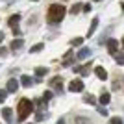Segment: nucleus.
<instances>
[{
    "mask_svg": "<svg viewBox=\"0 0 124 124\" xmlns=\"http://www.w3.org/2000/svg\"><path fill=\"white\" fill-rule=\"evenodd\" d=\"M65 8H63L61 4H52L50 8H48V13H46V19L48 22H52V24H57V22L63 21V17H65Z\"/></svg>",
    "mask_w": 124,
    "mask_h": 124,
    "instance_id": "1",
    "label": "nucleus"
},
{
    "mask_svg": "<svg viewBox=\"0 0 124 124\" xmlns=\"http://www.w3.org/2000/svg\"><path fill=\"white\" fill-rule=\"evenodd\" d=\"M31 109H33L31 102H30L28 98H22L21 102H19V106H17V111H19V120H26V117L31 113Z\"/></svg>",
    "mask_w": 124,
    "mask_h": 124,
    "instance_id": "2",
    "label": "nucleus"
},
{
    "mask_svg": "<svg viewBox=\"0 0 124 124\" xmlns=\"http://www.w3.org/2000/svg\"><path fill=\"white\" fill-rule=\"evenodd\" d=\"M50 87L54 91H63V78L61 76H54L50 80Z\"/></svg>",
    "mask_w": 124,
    "mask_h": 124,
    "instance_id": "3",
    "label": "nucleus"
},
{
    "mask_svg": "<svg viewBox=\"0 0 124 124\" xmlns=\"http://www.w3.org/2000/svg\"><path fill=\"white\" fill-rule=\"evenodd\" d=\"M69 91H72V93H80V91H83V82H82V80H72V82L69 83Z\"/></svg>",
    "mask_w": 124,
    "mask_h": 124,
    "instance_id": "4",
    "label": "nucleus"
},
{
    "mask_svg": "<svg viewBox=\"0 0 124 124\" xmlns=\"http://www.w3.org/2000/svg\"><path fill=\"white\" fill-rule=\"evenodd\" d=\"M17 89H19V82H17L15 78H11L9 82H8V85H6V91L8 93H17Z\"/></svg>",
    "mask_w": 124,
    "mask_h": 124,
    "instance_id": "5",
    "label": "nucleus"
},
{
    "mask_svg": "<svg viewBox=\"0 0 124 124\" xmlns=\"http://www.w3.org/2000/svg\"><path fill=\"white\" fill-rule=\"evenodd\" d=\"M78 74H82V76H87L89 72H91V63H87V65H83V67H76L74 69Z\"/></svg>",
    "mask_w": 124,
    "mask_h": 124,
    "instance_id": "6",
    "label": "nucleus"
},
{
    "mask_svg": "<svg viewBox=\"0 0 124 124\" xmlns=\"http://www.w3.org/2000/svg\"><path fill=\"white\" fill-rule=\"evenodd\" d=\"M94 74H96V76L100 78V80H106V78H108V70H106V69L104 67H94Z\"/></svg>",
    "mask_w": 124,
    "mask_h": 124,
    "instance_id": "7",
    "label": "nucleus"
},
{
    "mask_svg": "<svg viewBox=\"0 0 124 124\" xmlns=\"http://www.w3.org/2000/svg\"><path fill=\"white\" fill-rule=\"evenodd\" d=\"M117 48H119V43L115 41V39H109V41H108V50L115 56V54H117Z\"/></svg>",
    "mask_w": 124,
    "mask_h": 124,
    "instance_id": "8",
    "label": "nucleus"
},
{
    "mask_svg": "<svg viewBox=\"0 0 124 124\" xmlns=\"http://www.w3.org/2000/svg\"><path fill=\"white\" fill-rule=\"evenodd\" d=\"M19 21H21V15H11L8 24H9L11 28H19Z\"/></svg>",
    "mask_w": 124,
    "mask_h": 124,
    "instance_id": "9",
    "label": "nucleus"
},
{
    "mask_svg": "<svg viewBox=\"0 0 124 124\" xmlns=\"http://www.w3.org/2000/svg\"><path fill=\"white\" fill-rule=\"evenodd\" d=\"M96 28H98V19H96V17H94V19H93V22H91V26H89L87 37H91V35H93L94 31H96Z\"/></svg>",
    "mask_w": 124,
    "mask_h": 124,
    "instance_id": "10",
    "label": "nucleus"
},
{
    "mask_svg": "<svg viewBox=\"0 0 124 124\" xmlns=\"http://www.w3.org/2000/svg\"><path fill=\"white\" fill-rule=\"evenodd\" d=\"M22 45H24V41H22V39H15V41H11V45H9V46H11V50H21V48H22Z\"/></svg>",
    "mask_w": 124,
    "mask_h": 124,
    "instance_id": "11",
    "label": "nucleus"
},
{
    "mask_svg": "<svg viewBox=\"0 0 124 124\" xmlns=\"http://www.w3.org/2000/svg\"><path fill=\"white\" fill-rule=\"evenodd\" d=\"M2 117H4L8 122H11V117H13V111H11V108H4V109H2Z\"/></svg>",
    "mask_w": 124,
    "mask_h": 124,
    "instance_id": "12",
    "label": "nucleus"
},
{
    "mask_svg": "<svg viewBox=\"0 0 124 124\" xmlns=\"http://www.w3.org/2000/svg\"><path fill=\"white\" fill-rule=\"evenodd\" d=\"M91 56V50L89 48H82V50L78 52V59H85V57Z\"/></svg>",
    "mask_w": 124,
    "mask_h": 124,
    "instance_id": "13",
    "label": "nucleus"
},
{
    "mask_svg": "<svg viewBox=\"0 0 124 124\" xmlns=\"http://www.w3.org/2000/svg\"><path fill=\"white\" fill-rule=\"evenodd\" d=\"M70 61H72V50H69L67 54H65V57H63V65H65V67H69V65H70Z\"/></svg>",
    "mask_w": 124,
    "mask_h": 124,
    "instance_id": "14",
    "label": "nucleus"
},
{
    "mask_svg": "<svg viewBox=\"0 0 124 124\" xmlns=\"http://www.w3.org/2000/svg\"><path fill=\"white\" fill-rule=\"evenodd\" d=\"M109 100H111V94H109V93H104L102 96H100V104H102V106L109 104Z\"/></svg>",
    "mask_w": 124,
    "mask_h": 124,
    "instance_id": "15",
    "label": "nucleus"
},
{
    "mask_svg": "<svg viewBox=\"0 0 124 124\" xmlns=\"http://www.w3.org/2000/svg\"><path fill=\"white\" fill-rule=\"evenodd\" d=\"M21 83L24 85V87H31V78L30 76H22L21 78Z\"/></svg>",
    "mask_w": 124,
    "mask_h": 124,
    "instance_id": "16",
    "label": "nucleus"
},
{
    "mask_svg": "<svg viewBox=\"0 0 124 124\" xmlns=\"http://www.w3.org/2000/svg\"><path fill=\"white\" fill-rule=\"evenodd\" d=\"M46 72H48L46 67H37V69H35V76H45Z\"/></svg>",
    "mask_w": 124,
    "mask_h": 124,
    "instance_id": "17",
    "label": "nucleus"
},
{
    "mask_svg": "<svg viewBox=\"0 0 124 124\" xmlns=\"http://www.w3.org/2000/svg\"><path fill=\"white\" fill-rule=\"evenodd\" d=\"M43 46H45L43 43H37L35 46H31V48H30V54H35V52H41V50H43Z\"/></svg>",
    "mask_w": 124,
    "mask_h": 124,
    "instance_id": "18",
    "label": "nucleus"
},
{
    "mask_svg": "<svg viewBox=\"0 0 124 124\" xmlns=\"http://www.w3.org/2000/svg\"><path fill=\"white\" fill-rule=\"evenodd\" d=\"M83 102H87V104H96V98H94L93 94H85V96H83Z\"/></svg>",
    "mask_w": 124,
    "mask_h": 124,
    "instance_id": "19",
    "label": "nucleus"
},
{
    "mask_svg": "<svg viewBox=\"0 0 124 124\" xmlns=\"http://www.w3.org/2000/svg\"><path fill=\"white\" fill-rule=\"evenodd\" d=\"M115 61L119 63V65H124V54H119V52H117V54H115Z\"/></svg>",
    "mask_w": 124,
    "mask_h": 124,
    "instance_id": "20",
    "label": "nucleus"
},
{
    "mask_svg": "<svg viewBox=\"0 0 124 124\" xmlns=\"http://www.w3.org/2000/svg\"><path fill=\"white\" fill-rule=\"evenodd\" d=\"M109 124H122V119H120V117H111V119H109Z\"/></svg>",
    "mask_w": 124,
    "mask_h": 124,
    "instance_id": "21",
    "label": "nucleus"
},
{
    "mask_svg": "<svg viewBox=\"0 0 124 124\" xmlns=\"http://www.w3.org/2000/svg\"><path fill=\"white\" fill-rule=\"evenodd\" d=\"M76 124H91V122H89L85 117H78V119H76Z\"/></svg>",
    "mask_w": 124,
    "mask_h": 124,
    "instance_id": "22",
    "label": "nucleus"
},
{
    "mask_svg": "<svg viewBox=\"0 0 124 124\" xmlns=\"http://www.w3.org/2000/svg\"><path fill=\"white\" fill-rule=\"evenodd\" d=\"M82 43H83L82 37H76V39H72V41H70V45H72V46H76V45H82Z\"/></svg>",
    "mask_w": 124,
    "mask_h": 124,
    "instance_id": "23",
    "label": "nucleus"
},
{
    "mask_svg": "<svg viewBox=\"0 0 124 124\" xmlns=\"http://www.w3.org/2000/svg\"><path fill=\"white\" fill-rule=\"evenodd\" d=\"M6 96H8V91H4V89H0V102H4Z\"/></svg>",
    "mask_w": 124,
    "mask_h": 124,
    "instance_id": "24",
    "label": "nucleus"
},
{
    "mask_svg": "<svg viewBox=\"0 0 124 124\" xmlns=\"http://www.w3.org/2000/svg\"><path fill=\"white\" fill-rule=\"evenodd\" d=\"M80 9H82V6H80V4H76V6H72V9H70V11H72L74 15H76V13H78Z\"/></svg>",
    "mask_w": 124,
    "mask_h": 124,
    "instance_id": "25",
    "label": "nucleus"
},
{
    "mask_svg": "<svg viewBox=\"0 0 124 124\" xmlns=\"http://www.w3.org/2000/svg\"><path fill=\"white\" fill-rule=\"evenodd\" d=\"M50 98H52V93H50V91H46V93H45V96H43V100H45V102H48Z\"/></svg>",
    "mask_w": 124,
    "mask_h": 124,
    "instance_id": "26",
    "label": "nucleus"
},
{
    "mask_svg": "<svg viewBox=\"0 0 124 124\" xmlns=\"http://www.w3.org/2000/svg\"><path fill=\"white\" fill-rule=\"evenodd\" d=\"M0 56H2V57H6V56H8V48L0 46Z\"/></svg>",
    "mask_w": 124,
    "mask_h": 124,
    "instance_id": "27",
    "label": "nucleus"
},
{
    "mask_svg": "<svg viewBox=\"0 0 124 124\" xmlns=\"http://www.w3.org/2000/svg\"><path fill=\"white\" fill-rule=\"evenodd\" d=\"M13 35H15V37L21 35V30H19V28H13Z\"/></svg>",
    "mask_w": 124,
    "mask_h": 124,
    "instance_id": "28",
    "label": "nucleus"
},
{
    "mask_svg": "<svg viewBox=\"0 0 124 124\" xmlns=\"http://www.w3.org/2000/svg\"><path fill=\"white\" fill-rule=\"evenodd\" d=\"M98 113H100V115H108V111H106L104 108H98Z\"/></svg>",
    "mask_w": 124,
    "mask_h": 124,
    "instance_id": "29",
    "label": "nucleus"
},
{
    "mask_svg": "<svg viewBox=\"0 0 124 124\" xmlns=\"http://www.w3.org/2000/svg\"><path fill=\"white\" fill-rule=\"evenodd\" d=\"M83 11H85V13H87V11H91V6L85 4V6H83Z\"/></svg>",
    "mask_w": 124,
    "mask_h": 124,
    "instance_id": "30",
    "label": "nucleus"
},
{
    "mask_svg": "<svg viewBox=\"0 0 124 124\" xmlns=\"http://www.w3.org/2000/svg\"><path fill=\"white\" fill-rule=\"evenodd\" d=\"M4 41V31H0V43Z\"/></svg>",
    "mask_w": 124,
    "mask_h": 124,
    "instance_id": "31",
    "label": "nucleus"
},
{
    "mask_svg": "<svg viewBox=\"0 0 124 124\" xmlns=\"http://www.w3.org/2000/svg\"><path fill=\"white\" fill-rule=\"evenodd\" d=\"M57 124H65V120H63V119H61V120H57Z\"/></svg>",
    "mask_w": 124,
    "mask_h": 124,
    "instance_id": "32",
    "label": "nucleus"
},
{
    "mask_svg": "<svg viewBox=\"0 0 124 124\" xmlns=\"http://www.w3.org/2000/svg\"><path fill=\"white\" fill-rule=\"evenodd\" d=\"M122 48H124V39H122Z\"/></svg>",
    "mask_w": 124,
    "mask_h": 124,
    "instance_id": "33",
    "label": "nucleus"
},
{
    "mask_svg": "<svg viewBox=\"0 0 124 124\" xmlns=\"http://www.w3.org/2000/svg\"><path fill=\"white\" fill-rule=\"evenodd\" d=\"M93 2H100V0H93Z\"/></svg>",
    "mask_w": 124,
    "mask_h": 124,
    "instance_id": "34",
    "label": "nucleus"
},
{
    "mask_svg": "<svg viewBox=\"0 0 124 124\" xmlns=\"http://www.w3.org/2000/svg\"><path fill=\"white\" fill-rule=\"evenodd\" d=\"M33 2H35V0H33Z\"/></svg>",
    "mask_w": 124,
    "mask_h": 124,
    "instance_id": "35",
    "label": "nucleus"
}]
</instances>
